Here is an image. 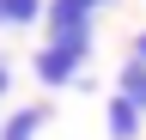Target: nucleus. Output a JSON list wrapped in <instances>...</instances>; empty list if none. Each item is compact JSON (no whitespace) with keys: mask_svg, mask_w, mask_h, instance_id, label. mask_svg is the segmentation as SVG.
Returning <instances> with one entry per match:
<instances>
[{"mask_svg":"<svg viewBox=\"0 0 146 140\" xmlns=\"http://www.w3.org/2000/svg\"><path fill=\"white\" fill-rule=\"evenodd\" d=\"M43 25H49L43 43L79 49V55H91V43H98V6H91V0H49V6H43Z\"/></svg>","mask_w":146,"mask_h":140,"instance_id":"nucleus-1","label":"nucleus"},{"mask_svg":"<svg viewBox=\"0 0 146 140\" xmlns=\"http://www.w3.org/2000/svg\"><path fill=\"white\" fill-rule=\"evenodd\" d=\"M128 55H134V61H146V31L134 37V49H128Z\"/></svg>","mask_w":146,"mask_h":140,"instance_id":"nucleus-8","label":"nucleus"},{"mask_svg":"<svg viewBox=\"0 0 146 140\" xmlns=\"http://www.w3.org/2000/svg\"><path fill=\"white\" fill-rule=\"evenodd\" d=\"M6 92H12V61L0 55V104H6Z\"/></svg>","mask_w":146,"mask_h":140,"instance_id":"nucleus-7","label":"nucleus"},{"mask_svg":"<svg viewBox=\"0 0 146 140\" xmlns=\"http://www.w3.org/2000/svg\"><path fill=\"white\" fill-rule=\"evenodd\" d=\"M85 61H91V55H79V49L43 43V49L31 55V73H36V85H49V92H67V85H85Z\"/></svg>","mask_w":146,"mask_h":140,"instance_id":"nucleus-2","label":"nucleus"},{"mask_svg":"<svg viewBox=\"0 0 146 140\" xmlns=\"http://www.w3.org/2000/svg\"><path fill=\"white\" fill-rule=\"evenodd\" d=\"M104 134H110V140H140V134H146V110H134L128 98L110 92V104H104Z\"/></svg>","mask_w":146,"mask_h":140,"instance_id":"nucleus-3","label":"nucleus"},{"mask_svg":"<svg viewBox=\"0 0 146 140\" xmlns=\"http://www.w3.org/2000/svg\"><path fill=\"white\" fill-rule=\"evenodd\" d=\"M116 98H128L134 110H146V61H134V55L122 61V73H116Z\"/></svg>","mask_w":146,"mask_h":140,"instance_id":"nucleus-6","label":"nucleus"},{"mask_svg":"<svg viewBox=\"0 0 146 140\" xmlns=\"http://www.w3.org/2000/svg\"><path fill=\"white\" fill-rule=\"evenodd\" d=\"M43 6H49V0H0V31H31V25H43Z\"/></svg>","mask_w":146,"mask_h":140,"instance_id":"nucleus-5","label":"nucleus"},{"mask_svg":"<svg viewBox=\"0 0 146 140\" xmlns=\"http://www.w3.org/2000/svg\"><path fill=\"white\" fill-rule=\"evenodd\" d=\"M43 128H49V104H18L0 122V140H43Z\"/></svg>","mask_w":146,"mask_h":140,"instance_id":"nucleus-4","label":"nucleus"}]
</instances>
